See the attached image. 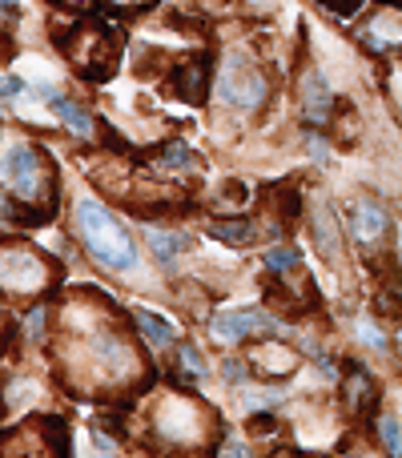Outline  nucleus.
I'll use <instances>...</instances> for the list:
<instances>
[{"instance_id":"obj_13","label":"nucleus","mask_w":402,"mask_h":458,"mask_svg":"<svg viewBox=\"0 0 402 458\" xmlns=\"http://www.w3.org/2000/svg\"><path fill=\"white\" fill-rule=\"evenodd\" d=\"M190 233H174V229H153L150 233V250L158 253L161 266H174V258H182V253H190Z\"/></svg>"},{"instance_id":"obj_34","label":"nucleus","mask_w":402,"mask_h":458,"mask_svg":"<svg viewBox=\"0 0 402 458\" xmlns=\"http://www.w3.org/2000/svg\"><path fill=\"white\" fill-rule=\"evenodd\" d=\"M0 141H4V137H0Z\"/></svg>"},{"instance_id":"obj_15","label":"nucleus","mask_w":402,"mask_h":458,"mask_svg":"<svg viewBox=\"0 0 402 458\" xmlns=\"http://www.w3.org/2000/svg\"><path fill=\"white\" fill-rule=\"evenodd\" d=\"M253 366H258V370H274V374H290L294 366H298V354L286 346H261L258 354H253Z\"/></svg>"},{"instance_id":"obj_4","label":"nucleus","mask_w":402,"mask_h":458,"mask_svg":"<svg viewBox=\"0 0 402 458\" xmlns=\"http://www.w3.org/2000/svg\"><path fill=\"white\" fill-rule=\"evenodd\" d=\"M56 266L29 242H0V293L4 298H40L53 285Z\"/></svg>"},{"instance_id":"obj_5","label":"nucleus","mask_w":402,"mask_h":458,"mask_svg":"<svg viewBox=\"0 0 402 458\" xmlns=\"http://www.w3.org/2000/svg\"><path fill=\"white\" fill-rule=\"evenodd\" d=\"M4 174H8V193L24 209L53 198V165L32 141H13V149L4 157Z\"/></svg>"},{"instance_id":"obj_25","label":"nucleus","mask_w":402,"mask_h":458,"mask_svg":"<svg viewBox=\"0 0 402 458\" xmlns=\"http://www.w3.org/2000/svg\"><path fill=\"white\" fill-rule=\"evenodd\" d=\"M182 370H185V378H201L205 374V362L193 346H182Z\"/></svg>"},{"instance_id":"obj_24","label":"nucleus","mask_w":402,"mask_h":458,"mask_svg":"<svg viewBox=\"0 0 402 458\" xmlns=\"http://www.w3.org/2000/svg\"><path fill=\"white\" fill-rule=\"evenodd\" d=\"M24 326H29V330H24V334H29L32 342H40V338H45V326H48V306H32V314H29V322H24Z\"/></svg>"},{"instance_id":"obj_16","label":"nucleus","mask_w":402,"mask_h":458,"mask_svg":"<svg viewBox=\"0 0 402 458\" xmlns=\"http://www.w3.org/2000/svg\"><path fill=\"white\" fill-rule=\"evenodd\" d=\"M346 398H350V406H355V411L371 406V398H374V382H371V374H366L363 366H350V370H346Z\"/></svg>"},{"instance_id":"obj_14","label":"nucleus","mask_w":402,"mask_h":458,"mask_svg":"<svg viewBox=\"0 0 402 458\" xmlns=\"http://www.w3.org/2000/svg\"><path fill=\"white\" fill-rule=\"evenodd\" d=\"M314 242L318 250H322V258H338V222H334V214L326 206L314 209Z\"/></svg>"},{"instance_id":"obj_19","label":"nucleus","mask_w":402,"mask_h":458,"mask_svg":"<svg viewBox=\"0 0 402 458\" xmlns=\"http://www.w3.org/2000/svg\"><path fill=\"white\" fill-rule=\"evenodd\" d=\"M379 438H382V446H387L390 458H402V422L395 414H382L379 419Z\"/></svg>"},{"instance_id":"obj_17","label":"nucleus","mask_w":402,"mask_h":458,"mask_svg":"<svg viewBox=\"0 0 402 458\" xmlns=\"http://www.w3.org/2000/svg\"><path fill=\"white\" fill-rule=\"evenodd\" d=\"M261 261H266V269L274 277H290L294 269L302 266V258H298V250H294V245H269Z\"/></svg>"},{"instance_id":"obj_33","label":"nucleus","mask_w":402,"mask_h":458,"mask_svg":"<svg viewBox=\"0 0 402 458\" xmlns=\"http://www.w3.org/2000/svg\"><path fill=\"white\" fill-rule=\"evenodd\" d=\"M53 4H64V8H89V0H53Z\"/></svg>"},{"instance_id":"obj_28","label":"nucleus","mask_w":402,"mask_h":458,"mask_svg":"<svg viewBox=\"0 0 402 458\" xmlns=\"http://www.w3.org/2000/svg\"><path fill=\"white\" fill-rule=\"evenodd\" d=\"M326 8H334V13H342V16H350V13H358V4L363 0H322Z\"/></svg>"},{"instance_id":"obj_7","label":"nucleus","mask_w":402,"mask_h":458,"mask_svg":"<svg viewBox=\"0 0 402 458\" xmlns=\"http://www.w3.org/2000/svg\"><path fill=\"white\" fill-rule=\"evenodd\" d=\"M210 330L218 342L237 346V342H250V338H258V334H274L278 322L269 314H261V310H226V314H218L210 322Z\"/></svg>"},{"instance_id":"obj_27","label":"nucleus","mask_w":402,"mask_h":458,"mask_svg":"<svg viewBox=\"0 0 402 458\" xmlns=\"http://www.w3.org/2000/svg\"><path fill=\"white\" fill-rule=\"evenodd\" d=\"M306 153L314 165H326V157H330V149H326V137L322 133H310L306 137Z\"/></svg>"},{"instance_id":"obj_32","label":"nucleus","mask_w":402,"mask_h":458,"mask_svg":"<svg viewBox=\"0 0 402 458\" xmlns=\"http://www.w3.org/2000/svg\"><path fill=\"white\" fill-rule=\"evenodd\" d=\"M0 13H21V0H0Z\"/></svg>"},{"instance_id":"obj_29","label":"nucleus","mask_w":402,"mask_h":458,"mask_svg":"<svg viewBox=\"0 0 402 458\" xmlns=\"http://www.w3.org/2000/svg\"><path fill=\"white\" fill-rule=\"evenodd\" d=\"M221 374H226L229 382H245V362H226V370Z\"/></svg>"},{"instance_id":"obj_10","label":"nucleus","mask_w":402,"mask_h":458,"mask_svg":"<svg viewBox=\"0 0 402 458\" xmlns=\"http://www.w3.org/2000/svg\"><path fill=\"white\" fill-rule=\"evenodd\" d=\"M390 233V214L379 206L374 198H358L350 206V237H355L363 250H379Z\"/></svg>"},{"instance_id":"obj_35","label":"nucleus","mask_w":402,"mask_h":458,"mask_svg":"<svg viewBox=\"0 0 402 458\" xmlns=\"http://www.w3.org/2000/svg\"><path fill=\"white\" fill-rule=\"evenodd\" d=\"M398 4H402V0H398Z\"/></svg>"},{"instance_id":"obj_23","label":"nucleus","mask_w":402,"mask_h":458,"mask_svg":"<svg viewBox=\"0 0 402 458\" xmlns=\"http://www.w3.org/2000/svg\"><path fill=\"white\" fill-rule=\"evenodd\" d=\"M358 342H363V346H371V350H379V354L390 346V342H387V334H382L374 322H358Z\"/></svg>"},{"instance_id":"obj_11","label":"nucleus","mask_w":402,"mask_h":458,"mask_svg":"<svg viewBox=\"0 0 402 458\" xmlns=\"http://www.w3.org/2000/svg\"><path fill=\"white\" fill-rule=\"evenodd\" d=\"M40 93L48 97V109L56 113V117H61V125L69 129L73 137H81V141H89V137H93V117H89L85 113V105H77L73 101V97H64V93H56L53 85H40Z\"/></svg>"},{"instance_id":"obj_1","label":"nucleus","mask_w":402,"mask_h":458,"mask_svg":"<svg viewBox=\"0 0 402 458\" xmlns=\"http://www.w3.org/2000/svg\"><path fill=\"white\" fill-rule=\"evenodd\" d=\"M73 225H77L81 245L89 250V258L101 269H113V274H129L137 266V245L133 233L121 225L117 214H109V206L97 198H77L73 206Z\"/></svg>"},{"instance_id":"obj_26","label":"nucleus","mask_w":402,"mask_h":458,"mask_svg":"<svg viewBox=\"0 0 402 458\" xmlns=\"http://www.w3.org/2000/svg\"><path fill=\"white\" fill-rule=\"evenodd\" d=\"M24 93V81L16 72H0V101H16Z\"/></svg>"},{"instance_id":"obj_31","label":"nucleus","mask_w":402,"mask_h":458,"mask_svg":"<svg viewBox=\"0 0 402 458\" xmlns=\"http://www.w3.org/2000/svg\"><path fill=\"white\" fill-rule=\"evenodd\" d=\"M4 458H53L48 451H16V454H4Z\"/></svg>"},{"instance_id":"obj_30","label":"nucleus","mask_w":402,"mask_h":458,"mask_svg":"<svg viewBox=\"0 0 402 458\" xmlns=\"http://www.w3.org/2000/svg\"><path fill=\"white\" fill-rule=\"evenodd\" d=\"M226 458H250V451H245V443H229L226 446Z\"/></svg>"},{"instance_id":"obj_2","label":"nucleus","mask_w":402,"mask_h":458,"mask_svg":"<svg viewBox=\"0 0 402 458\" xmlns=\"http://www.w3.org/2000/svg\"><path fill=\"white\" fill-rule=\"evenodd\" d=\"M150 430L169 451H201L213 438V414L198 398L169 390V394H158V403H153Z\"/></svg>"},{"instance_id":"obj_12","label":"nucleus","mask_w":402,"mask_h":458,"mask_svg":"<svg viewBox=\"0 0 402 458\" xmlns=\"http://www.w3.org/2000/svg\"><path fill=\"white\" fill-rule=\"evenodd\" d=\"M133 322H137V330H141V338L150 342V346L166 350V346H174V342H177L174 322H169V318H161L158 310H133Z\"/></svg>"},{"instance_id":"obj_20","label":"nucleus","mask_w":402,"mask_h":458,"mask_svg":"<svg viewBox=\"0 0 402 458\" xmlns=\"http://www.w3.org/2000/svg\"><path fill=\"white\" fill-rule=\"evenodd\" d=\"M190 165H193V153L185 149L182 141H174V145H166V149H161L158 169H190Z\"/></svg>"},{"instance_id":"obj_22","label":"nucleus","mask_w":402,"mask_h":458,"mask_svg":"<svg viewBox=\"0 0 402 458\" xmlns=\"http://www.w3.org/2000/svg\"><path fill=\"white\" fill-rule=\"evenodd\" d=\"M278 403H282V394H278V390H245V394H242L245 411H266V406H278Z\"/></svg>"},{"instance_id":"obj_21","label":"nucleus","mask_w":402,"mask_h":458,"mask_svg":"<svg viewBox=\"0 0 402 458\" xmlns=\"http://www.w3.org/2000/svg\"><path fill=\"white\" fill-rule=\"evenodd\" d=\"M29 222V214H24V206L13 198L8 190H0V225H21Z\"/></svg>"},{"instance_id":"obj_9","label":"nucleus","mask_w":402,"mask_h":458,"mask_svg":"<svg viewBox=\"0 0 402 458\" xmlns=\"http://www.w3.org/2000/svg\"><path fill=\"white\" fill-rule=\"evenodd\" d=\"M298 101H302V117H306V125L322 129L334 121V109H338V101H334L330 85H326V77L318 69H306L298 81Z\"/></svg>"},{"instance_id":"obj_6","label":"nucleus","mask_w":402,"mask_h":458,"mask_svg":"<svg viewBox=\"0 0 402 458\" xmlns=\"http://www.w3.org/2000/svg\"><path fill=\"white\" fill-rule=\"evenodd\" d=\"M213 97H218L221 105H229V109H237V113H258L261 105H266V97H269V81H266V72L250 61V56L229 53L226 61H221V69H218Z\"/></svg>"},{"instance_id":"obj_8","label":"nucleus","mask_w":402,"mask_h":458,"mask_svg":"<svg viewBox=\"0 0 402 458\" xmlns=\"http://www.w3.org/2000/svg\"><path fill=\"white\" fill-rule=\"evenodd\" d=\"M366 53L374 56H390L402 48V8H379L374 16H366V24L358 29Z\"/></svg>"},{"instance_id":"obj_3","label":"nucleus","mask_w":402,"mask_h":458,"mask_svg":"<svg viewBox=\"0 0 402 458\" xmlns=\"http://www.w3.org/2000/svg\"><path fill=\"white\" fill-rule=\"evenodd\" d=\"M81 362H85L89 378L105 390V386H125V382H133L141 358H137V350L129 346V338L117 326H93V330H85V338H81Z\"/></svg>"},{"instance_id":"obj_18","label":"nucleus","mask_w":402,"mask_h":458,"mask_svg":"<svg viewBox=\"0 0 402 458\" xmlns=\"http://www.w3.org/2000/svg\"><path fill=\"white\" fill-rule=\"evenodd\" d=\"M213 237L226 245H250L258 237V225L253 222H218L213 225Z\"/></svg>"}]
</instances>
